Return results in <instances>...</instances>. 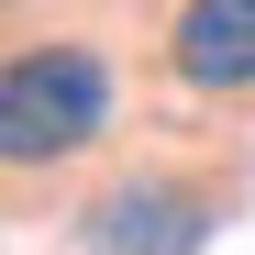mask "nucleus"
<instances>
[{
	"label": "nucleus",
	"instance_id": "f257e3e1",
	"mask_svg": "<svg viewBox=\"0 0 255 255\" xmlns=\"http://www.w3.org/2000/svg\"><path fill=\"white\" fill-rule=\"evenodd\" d=\"M111 133V67L100 45H22L0 56V166L33 178V166H67Z\"/></svg>",
	"mask_w": 255,
	"mask_h": 255
},
{
	"label": "nucleus",
	"instance_id": "f03ea898",
	"mask_svg": "<svg viewBox=\"0 0 255 255\" xmlns=\"http://www.w3.org/2000/svg\"><path fill=\"white\" fill-rule=\"evenodd\" d=\"M200 233H211V200L178 178H133L89 211V255H200Z\"/></svg>",
	"mask_w": 255,
	"mask_h": 255
},
{
	"label": "nucleus",
	"instance_id": "7ed1b4c3",
	"mask_svg": "<svg viewBox=\"0 0 255 255\" xmlns=\"http://www.w3.org/2000/svg\"><path fill=\"white\" fill-rule=\"evenodd\" d=\"M166 67H178V89H200V100L255 89V0H189L178 33H166Z\"/></svg>",
	"mask_w": 255,
	"mask_h": 255
}]
</instances>
